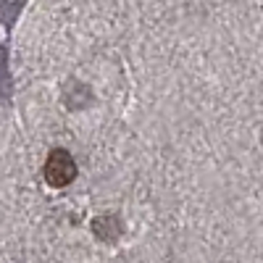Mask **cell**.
<instances>
[{
	"label": "cell",
	"instance_id": "cell-1",
	"mask_svg": "<svg viewBox=\"0 0 263 263\" xmlns=\"http://www.w3.org/2000/svg\"><path fill=\"white\" fill-rule=\"evenodd\" d=\"M42 177H45V182L55 190L71 184L74 177H77V163L74 158L69 156L66 150H53L48 161H45V168H42Z\"/></svg>",
	"mask_w": 263,
	"mask_h": 263
}]
</instances>
